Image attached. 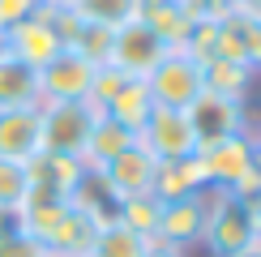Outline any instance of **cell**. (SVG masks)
I'll return each mask as SVG.
<instances>
[{
	"label": "cell",
	"mask_w": 261,
	"mask_h": 257,
	"mask_svg": "<svg viewBox=\"0 0 261 257\" xmlns=\"http://www.w3.org/2000/svg\"><path fill=\"white\" fill-rule=\"evenodd\" d=\"M184 116H189L197 150H210V146H219L236 133H248V107L240 99H223V94H210V90H201L197 99L184 107Z\"/></svg>",
	"instance_id": "obj_3"
},
{
	"label": "cell",
	"mask_w": 261,
	"mask_h": 257,
	"mask_svg": "<svg viewBox=\"0 0 261 257\" xmlns=\"http://www.w3.org/2000/svg\"><path fill=\"white\" fill-rule=\"evenodd\" d=\"M94 107L86 99H69V103H39V142L47 155H69L82 159L86 142L94 128Z\"/></svg>",
	"instance_id": "obj_2"
},
{
	"label": "cell",
	"mask_w": 261,
	"mask_h": 257,
	"mask_svg": "<svg viewBox=\"0 0 261 257\" xmlns=\"http://www.w3.org/2000/svg\"><path fill=\"white\" fill-rule=\"evenodd\" d=\"M73 13H77L82 21L103 26V30H120V26H128V21L141 17V0H77Z\"/></svg>",
	"instance_id": "obj_23"
},
{
	"label": "cell",
	"mask_w": 261,
	"mask_h": 257,
	"mask_svg": "<svg viewBox=\"0 0 261 257\" xmlns=\"http://www.w3.org/2000/svg\"><path fill=\"white\" fill-rule=\"evenodd\" d=\"M94 236H99V223L69 201V210L60 214V223L51 227L47 240H43V249H47L51 257H86L90 244H94Z\"/></svg>",
	"instance_id": "obj_16"
},
{
	"label": "cell",
	"mask_w": 261,
	"mask_h": 257,
	"mask_svg": "<svg viewBox=\"0 0 261 257\" xmlns=\"http://www.w3.org/2000/svg\"><path fill=\"white\" fill-rule=\"evenodd\" d=\"M73 206L86 210L99 227H107V223H116V214H120V197H116L112 189H107V180L99 176V171H86V180L77 185V193H73Z\"/></svg>",
	"instance_id": "obj_22"
},
{
	"label": "cell",
	"mask_w": 261,
	"mask_h": 257,
	"mask_svg": "<svg viewBox=\"0 0 261 257\" xmlns=\"http://www.w3.org/2000/svg\"><path fill=\"white\" fill-rule=\"evenodd\" d=\"M167 56V47H163V39L154 35L150 26H141V21H128V26L112 30V47H107V60L112 69H120L124 78H150V69Z\"/></svg>",
	"instance_id": "obj_5"
},
{
	"label": "cell",
	"mask_w": 261,
	"mask_h": 257,
	"mask_svg": "<svg viewBox=\"0 0 261 257\" xmlns=\"http://www.w3.org/2000/svg\"><path fill=\"white\" fill-rule=\"evenodd\" d=\"M201 159H205V171H210V189H231L236 180L253 167V159H257V137H253V128H248V133L227 137V142L210 146V150H201Z\"/></svg>",
	"instance_id": "obj_10"
},
{
	"label": "cell",
	"mask_w": 261,
	"mask_h": 257,
	"mask_svg": "<svg viewBox=\"0 0 261 257\" xmlns=\"http://www.w3.org/2000/svg\"><path fill=\"white\" fill-rule=\"evenodd\" d=\"M236 13H240V17H253V21H261V0H236Z\"/></svg>",
	"instance_id": "obj_34"
},
{
	"label": "cell",
	"mask_w": 261,
	"mask_h": 257,
	"mask_svg": "<svg viewBox=\"0 0 261 257\" xmlns=\"http://www.w3.org/2000/svg\"><path fill=\"white\" fill-rule=\"evenodd\" d=\"M248 219H253V236L261 240V193H257L253 201H248Z\"/></svg>",
	"instance_id": "obj_35"
},
{
	"label": "cell",
	"mask_w": 261,
	"mask_h": 257,
	"mask_svg": "<svg viewBox=\"0 0 261 257\" xmlns=\"http://www.w3.org/2000/svg\"><path fill=\"white\" fill-rule=\"evenodd\" d=\"M236 257H261V240H253V244H248L244 253H236Z\"/></svg>",
	"instance_id": "obj_37"
},
{
	"label": "cell",
	"mask_w": 261,
	"mask_h": 257,
	"mask_svg": "<svg viewBox=\"0 0 261 257\" xmlns=\"http://www.w3.org/2000/svg\"><path fill=\"white\" fill-rule=\"evenodd\" d=\"M26 193H30V171H26V163L0 159V206H13V210H21Z\"/></svg>",
	"instance_id": "obj_26"
},
{
	"label": "cell",
	"mask_w": 261,
	"mask_h": 257,
	"mask_svg": "<svg viewBox=\"0 0 261 257\" xmlns=\"http://www.w3.org/2000/svg\"><path fill=\"white\" fill-rule=\"evenodd\" d=\"M43 150L39 142V107H9L0 112V159L30 163Z\"/></svg>",
	"instance_id": "obj_13"
},
{
	"label": "cell",
	"mask_w": 261,
	"mask_h": 257,
	"mask_svg": "<svg viewBox=\"0 0 261 257\" xmlns=\"http://www.w3.org/2000/svg\"><path fill=\"white\" fill-rule=\"evenodd\" d=\"M9 56V30H0V60Z\"/></svg>",
	"instance_id": "obj_38"
},
{
	"label": "cell",
	"mask_w": 261,
	"mask_h": 257,
	"mask_svg": "<svg viewBox=\"0 0 261 257\" xmlns=\"http://www.w3.org/2000/svg\"><path fill=\"white\" fill-rule=\"evenodd\" d=\"M205 189H210V171H205L201 150L189 159H176V163H159V171H154L159 201H180V197H193V193H205Z\"/></svg>",
	"instance_id": "obj_14"
},
{
	"label": "cell",
	"mask_w": 261,
	"mask_h": 257,
	"mask_svg": "<svg viewBox=\"0 0 261 257\" xmlns=\"http://www.w3.org/2000/svg\"><path fill=\"white\" fill-rule=\"evenodd\" d=\"M253 78L257 73L248 69L240 60H205L201 64V82L210 94H223V99H248V90H253Z\"/></svg>",
	"instance_id": "obj_21"
},
{
	"label": "cell",
	"mask_w": 261,
	"mask_h": 257,
	"mask_svg": "<svg viewBox=\"0 0 261 257\" xmlns=\"http://www.w3.org/2000/svg\"><path fill=\"white\" fill-rule=\"evenodd\" d=\"M141 257H184V249H171V244H163V240H150Z\"/></svg>",
	"instance_id": "obj_33"
},
{
	"label": "cell",
	"mask_w": 261,
	"mask_h": 257,
	"mask_svg": "<svg viewBox=\"0 0 261 257\" xmlns=\"http://www.w3.org/2000/svg\"><path fill=\"white\" fill-rule=\"evenodd\" d=\"M180 9L193 26H214V21L236 13V0H180Z\"/></svg>",
	"instance_id": "obj_28"
},
{
	"label": "cell",
	"mask_w": 261,
	"mask_h": 257,
	"mask_svg": "<svg viewBox=\"0 0 261 257\" xmlns=\"http://www.w3.org/2000/svg\"><path fill=\"white\" fill-rule=\"evenodd\" d=\"M146 90H150V99H154V107H176V112H184V107L205 90L201 64L193 60L189 52H167V56L150 69Z\"/></svg>",
	"instance_id": "obj_4"
},
{
	"label": "cell",
	"mask_w": 261,
	"mask_h": 257,
	"mask_svg": "<svg viewBox=\"0 0 261 257\" xmlns=\"http://www.w3.org/2000/svg\"><path fill=\"white\" fill-rule=\"evenodd\" d=\"M137 21L154 30L167 52H180L184 39H189V30H193V21L184 17L180 0H141V17Z\"/></svg>",
	"instance_id": "obj_18"
},
{
	"label": "cell",
	"mask_w": 261,
	"mask_h": 257,
	"mask_svg": "<svg viewBox=\"0 0 261 257\" xmlns=\"http://www.w3.org/2000/svg\"><path fill=\"white\" fill-rule=\"evenodd\" d=\"M154 171H159V159L150 155L141 142H133L128 150H120V155L107 163L99 176L107 180V189L116 193V197H141V193H154Z\"/></svg>",
	"instance_id": "obj_9"
},
{
	"label": "cell",
	"mask_w": 261,
	"mask_h": 257,
	"mask_svg": "<svg viewBox=\"0 0 261 257\" xmlns=\"http://www.w3.org/2000/svg\"><path fill=\"white\" fill-rule=\"evenodd\" d=\"M26 171H30V185L60 193L64 201H69L73 193H77V185L86 180V163H82V159H69V155H47V150H39V155L26 163Z\"/></svg>",
	"instance_id": "obj_15"
},
{
	"label": "cell",
	"mask_w": 261,
	"mask_h": 257,
	"mask_svg": "<svg viewBox=\"0 0 261 257\" xmlns=\"http://www.w3.org/2000/svg\"><path fill=\"white\" fill-rule=\"evenodd\" d=\"M17 232H26L21 227V210L0 206V240H9V236H17Z\"/></svg>",
	"instance_id": "obj_32"
},
{
	"label": "cell",
	"mask_w": 261,
	"mask_h": 257,
	"mask_svg": "<svg viewBox=\"0 0 261 257\" xmlns=\"http://www.w3.org/2000/svg\"><path fill=\"white\" fill-rule=\"evenodd\" d=\"M128 78L120 69H112V64H99V69H94V82H90V94H86V103L94 107V112H103L107 103L116 99V90H120Z\"/></svg>",
	"instance_id": "obj_27"
},
{
	"label": "cell",
	"mask_w": 261,
	"mask_h": 257,
	"mask_svg": "<svg viewBox=\"0 0 261 257\" xmlns=\"http://www.w3.org/2000/svg\"><path fill=\"white\" fill-rule=\"evenodd\" d=\"M133 142H137V133H128L120 120H112L107 112H99L94 116V128H90V142H86V155H82L86 171H103L120 150H128Z\"/></svg>",
	"instance_id": "obj_17"
},
{
	"label": "cell",
	"mask_w": 261,
	"mask_h": 257,
	"mask_svg": "<svg viewBox=\"0 0 261 257\" xmlns=\"http://www.w3.org/2000/svg\"><path fill=\"white\" fill-rule=\"evenodd\" d=\"M159 214H163V201L154 197V193H141V197H124L120 201L116 223H124L128 232L141 236V240H154L159 236Z\"/></svg>",
	"instance_id": "obj_24"
},
{
	"label": "cell",
	"mask_w": 261,
	"mask_h": 257,
	"mask_svg": "<svg viewBox=\"0 0 261 257\" xmlns=\"http://www.w3.org/2000/svg\"><path fill=\"white\" fill-rule=\"evenodd\" d=\"M201 227H205V193H193V197H180V201H163L154 240L171 244V249H189V244L201 240Z\"/></svg>",
	"instance_id": "obj_11"
},
{
	"label": "cell",
	"mask_w": 261,
	"mask_h": 257,
	"mask_svg": "<svg viewBox=\"0 0 261 257\" xmlns=\"http://www.w3.org/2000/svg\"><path fill=\"white\" fill-rule=\"evenodd\" d=\"M103 112L112 116V120H120L128 133H141L146 120H150V112H154V99H150V90H146V82H141V78H128Z\"/></svg>",
	"instance_id": "obj_20"
},
{
	"label": "cell",
	"mask_w": 261,
	"mask_h": 257,
	"mask_svg": "<svg viewBox=\"0 0 261 257\" xmlns=\"http://www.w3.org/2000/svg\"><path fill=\"white\" fill-rule=\"evenodd\" d=\"M240 21H244V60L253 73H261V21L253 17H240Z\"/></svg>",
	"instance_id": "obj_31"
},
{
	"label": "cell",
	"mask_w": 261,
	"mask_h": 257,
	"mask_svg": "<svg viewBox=\"0 0 261 257\" xmlns=\"http://www.w3.org/2000/svg\"><path fill=\"white\" fill-rule=\"evenodd\" d=\"M51 26L60 30V43L69 52H77V56H86L90 64H103L107 60V47H112V30L94 26V21H82L73 9H47Z\"/></svg>",
	"instance_id": "obj_12"
},
{
	"label": "cell",
	"mask_w": 261,
	"mask_h": 257,
	"mask_svg": "<svg viewBox=\"0 0 261 257\" xmlns=\"http://www.w3.org/2000/svg\"><path fill=\"white\" fill-rule=\"evenodd\" d=\"M94 69L86 56L60 47L56 60L39 69V103H69V99H86L90 94V82H94Z\"/></svg>",
	"instance_id": "obj_6"
},
{
	"label": "cell",
	"mask_w": 261,
	"mask_h": 257,
	"mask_svg": "<svg viewBox=\"0 0 261 257\" xmlns=\"http://www.w3.org/2000/svg\"><path fill=\"white\" fill-rule=\"evenodd\" d=\"M43 9V0H0V30H13L17 21L35 17Z\"/></svg>",
	"instance_id": "obj_29"
},
{
	"label": "cell",
	"mask_w": 261,
	"mask_h": 257,
	"mask_svg": "<svg viewBox=\"0 0 261 257\" xmlns=\"http://www.w3.org/2000/svg\"><path fill=\"white\" fill-rule=\"evenodd\" d=\"M47 257H51V253H47Z\"/></svg>",
	"instance_id": "obj_40"
},
{
	"label": "cell",
	"mask_w": 261,
	"mask_h": 257,
	"mask_svg": "<svg viewBox=\"0 0 261 257\" xmlns=\"http://www.w3.org/2000/svg\"><path fill=\"white\" fill-rule=\"evenodd\" d=\"M64 47L60 43V30L51 26V17H47V9H39L35 17H26V21H17L13 30H9V56L21 60V64H30V69H43V64H51L56 60V52Z\"/></svg>",
	"instance_id": "obj_8"
},
{
	"label": "cell",
	"mask_w": 261,
	"mask_h": 257,
	"mask_svg": "<svg viewBox=\"0 0 261 257\" xmlns=\"http://www.w3.org/2000/svg\"><path fill=\"white\" fill-rule=\"evenodd\" d=\"M146 244L150 240H141V236L128 232L124 223H107V227H99V236H94V244H90L86 257H141Z\"/></svg>",
	"instance_id": "obj_25"
},
{
	"label": "cell",
	"mask_w": 261,
	"mask_h": 257,
	"mask_svg": "<svg viewBox=\"0 0 261 257\" xmlns=\"http://www.w3.org/2000/svg\"><path fill=\"white\" fill-rule=\"evenodd\" d=\"M77 0H43V9H73Z\"/></svg>",
	"instance_id": "obj_36"
},
{
	"label": "cell",
	"mask_w": 261,
	"mask_h": 257,
	"mask_svg": "<svg viewBox=\"0 0 261 257\" xmlns=\"http://www.w3.org/2000/svg\"><path fill=\"white\" fill-rule=\"evenodd\" d=\"M9 107H39V73L13 56L0 60V112Z\"/></svg>",
	"instance_id": "obj_19"
},
{
	"label": "cell",
	"mask_w": 261,
	"mask_h": 257,
	"mask_svg": "<svg viewBox=\"0 0 261 257\" xmlns=\"http://www.w3.org/2000/svg\"><path fill=\"white\" fill-rule=\"evenodd\" d=\"M0 257H47V249H43L35 236L17 232V236H9V240H0Z\"/></svg>",
	"instance_id": "obj_30"
},
{
	"label": "cell",
	"mask_w": 261,
	"mask_h": 257,
	"mask_svg": "<svg viewBox=\"0 0 261 257\" xmlns=\"http://www.w3.org/2000/svg\"><path fill=\"white\" fill-rule=\"evenodd\" d=\"M253 219H248V201H240L231 189H205V227L201 244L214 257H236L253 244Z\"/></svg>",
	"instance_id": "obj_1"
},
{
	"label": "cell",
	"mask_w": 261,
	"mask_h": 257,
	"mask_svg": "<svg viewBox=\"0 0 261 257\" xmlns=\"http://www.w3.org/2000/svg\"><path fill=\"white\" fill-rule=\"evenodd\" d=\"M253 137H257V146H261V133H253Z\"/></svg>",
	"instance_id": "obj_39"
},
{
	"label": "cell",
	"mask_w": 261,
	"mask_h": 257,
	"mask_svg": "<svg viewBox=\"0 0 261 257\" xmlns=\"http://www.w3.org/2000/svg\"><path fill=\"white\" fill-rule=\"evenodd\" d=\"M137 142L146 146L159 163H176V159L197 155V142H193L189 116L176 112V107H154V112H150V120H146V128L137 133Z\"/></svg>",
	"instance_id": "obj_7"
}]
</instances>
